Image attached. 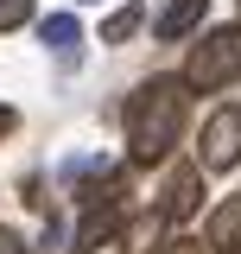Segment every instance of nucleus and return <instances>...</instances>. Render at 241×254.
Returning <instances> with one entry per match:
<instances>
[{
  "label": "nucleus",
  "instance_id": "39448f33",
  "mask_svg": "<svg viewBox=\"0 0 241 254\" xmlns=\"http://www.w3.org/2000/svg\"><path fill=\"white\" fill-rule=\"evenodd\" d=\"M203 19H210V0H172V6L152 19V32H159L165 45H178V38H190Z\"/></svg>",
  "mask_w": 241,
  "mask_h": 254
},
{
  "label": "nucleus",
  "instance_id": "f03ea898",
  "mask_svg": "<svg viewBox=\"0 0 241 254\" xmlns=\"http://www.w3.org/2000/svg\"><path fill=\"white\" fill-rule=\"evenodd\" d=\"M235 76H241V19L235 26H210L184 58V83L190 89H229Z\"/></svg>",
  "mask_w": 241,
  "mask_h": 254
},
{
  "label": "nucleus",
  "instance_id": "0eeeda50",
  "mask_svg": "<svg viewBox=\"0 0 241 254\" xmlns=\"http://www.w3.org/2000/svg\"><path fill=\"white\" fill-rule=\"evenodd\" d=\"M203 242H210L216 254H229V248H241V190H235V197H229V203H222V210H216L210 222H203Z\"/></svg>",
  "mask_w": 241,
  "mask_h": 254
},
{
  "label": "nucleus",
  "instance_id": "423d86ee",
  "mask_svg": "<svg viewBox=\"0 0 241 254\" xmlns=\"http://www.w3.org/2000/svg\"><path fill=\"white\" fill-rule=\"evenodd\" d=\"M120 222V197H95L89 210H83V222H76V248H95V242H108Z\"/></svg>",
  "mask_w": 241,
  "mask_h": 254
},
{
  "label": "nucleus",
  "instance_id": "9b49d317",
  "mask_svg": "<svg viewBox=\"0 0 241 254\" xmlns=\"http://www.w3.org/2000/svg\"><path fill=\"white\" fill-rule=\"evenodd\" d=\"M26 19H32V0H0V32L26 26Z\"/></svg>",
  "mask_w": 241,
  "mask_h": 254
},
{
  "label": "nucleus",
  "instance_id": "1a4fd4ad",
  "mask_svg": "<svg viewBox=\"0 0 241 254\" xmlns=\"http://www.w3.org/2000/svg\"><path fill=\"white\" fill-rule=\"evenodd\" d=\"M38 38H45V45H51V51H58L63 64H76V45H83V26H76L70 13H51V19L38 26Z\"/></svg>",
  "mask_w": 241,
  "mask_h": 254
},
{
  "label": "nucleus",
  "instance_id": "f8f14e48",
  "mask_svg": "<svg viewBox=\"0 0 241 254\" xmlns=\"http://www.w3.org/2000/svg\"><path fill=\"white\" fill-rule=\"evenodd\" d=\"M165 254H216V248H210V242H203V235H178V242H172V248H165Z\"/></svg>",
  "mask_w": 241,
  "mask_h": 254
},
{
  "label": "nucleus",
  "instance_id": "9d476101",
  "mask_svg": "<svg viewBox=\"0 0 241 254\" xmlns=\"http://www.w3.org/2000/svg\"><path fill=\"white\" fill-rule=\"evenodd\" d=\"M140 26H146V6H120L115 19L102 26V45H127V38H133Z\"/></svg>",
  "mask_w": 241,
  "mask_h": 254
},
{
  "label": "nucleus",
  "instance_id": "20e7f679",
  "mask_svg": "<svg viewBox=\"0 0 241 254\" xmlns=\"http://www.w3.org/2000/svg\"><path fill=\"white\" fill-rule=\"evenodd\" d=\"M197 185H203V165H197V159L172 172V185H165V197H159V210H165V222H184L190 210H197V197H203Z\"/></svg>",
  "mask_w": 241,
  "mask_h": 254
},
{
  "label": "nucleus",
  "instance_id": "6e6552de",
  "mask_svg": "<svg viewBox=\"0 0 241 254\" xmlns=\"http://www.w3.org/2000/svg\"><path fill=\"white\" fill-rule=\"evenodd\" d=\"M159 248H165V210H152V216H133V222H127L120 254H159Z\"/></svg>",
  "mask_w": 241,
  "mask_h": 254
},
{
  "label": "nucleus",
  "instance_id": "4468645a",
  "mask_svg": "<svg viewBox=\"0 0 241 254\" xmlns=\"http://www.w3.org/2000/svg\"><path fill=\"white\" fill-rule=\"evenodd\" d=\"M13 127H19V115H13V108L0 102V133H13Z\"/></svg>",
  "mask_w": 241,
  "mask_h": 254
},
{
  "label": "nucleus",
  "instance_id": "7ed1b4c3",
  "mask_svg": "<svg viewBox=\"0 0 241 254\" xmlns=\"http://www.w3.org/2000/svg\"><path fill=\"white\" fill-rule=\"evenodd\" d=\"M197 165H203V172H229V165H241V102H222L210 121H203Z\"/></svg>",
  "mask_w": 241,
  "mask_h": 254
},
{
  "label": "nucleus",
  "instance_id": "ddd939ff",
  "mask_svg": "<svg viewBox=\"0 0 241 254\" xmlns=\"http://www.w3.org/2000/svg\"><path fill=\"white\" fill-rule=\"evenodd\" d=\"M0 254H26V242H19L13 229H0Z\"/></svg>",
  "mask_w": 241,
  "mask_h": 254
},
{
  "label": "nucleus",
  "instance_id": "f257e3e1",
  "mask_svg": "<svg viewBox=\"0 0 241 254\" xmlns=\"http://www.w3.org/2000/svg\"><path fill=\"white\" fill-rule=\"evenodd\" d=\"M184 115H190V83L184 76H146L127 95V140L140 165H159L184 140Z\"/></svg>",
  "mask_w": 241,
  "mask_h": 254
}]
</instances>
